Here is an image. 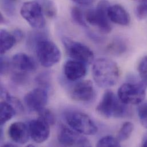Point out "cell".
Segmentation results:
<instances>
[{
    "label": "cell",
    "mask_w": 147,
    "mask_h": 147,
    "mask_svg": "<svg viewBox=\"0 0 147 147\" xmlns=\"http://www.w3.org/2000/svg\"><path fill=\"white\" fill-rule=\"evenodd\" d=\"M92 76L96 84L101 88L114 86L117 82L120 72L117 64L107 58L95 60L92 67Z\"/></svg>",
    "instance_id": "6da1fadb"
},
{
    "label": "cell",
    "mask_w": 147,
    "mask_h": 147,
    "mask_svg": "<svg viewBox=\"0 0 147 147\" xmlns=\"http://www.w3.org/2000/svg\"><path fill=\"white\" fill-rule=\"evenodd\" d=\"M96 111L102 116L108 119L125 117L129 113L127 105L110 90L105 92Z\"/></svg>",
    "instance_id": "7a4b0ae2"
},
{
    "label": "cell",
    "mask_w": 147,
    "mask_h": 147,
    "mask_svg": "<svg viewBox=\"0 0 147 147\" xmlns=\"http://www.w3.org/2000/svg\"><path fill=\"white\" fill-rule=\"evenodd\" d=\"M34 49L37 59L44 67H51L61 59V53L58 47L45 37L42 38L36 44Z\"/></svg>",
    "instance_id": "3957f363"
},
{
    "label": "cell",
    "mask_w": 147,
    "mask_h": 147,
    "mask_svg": "<svg viewBox=\"0 0 147 147\" xmlns=\"http://www.w3.org/2000/svg\"><path fill=\"white\" fill-rule=\"evenodd\" d=\"M147 82L143 80L136 82H126L118 89L117 96L127 105L141 104L146 96Z\"/></svg>",
    "instance_id": "277c9868"
},
{
    "label": "cell",
    "mask_w": 147,
    "mask_h": 147,
    "mask_svg": "<svg viewBox=\"0 0 147 147\" xmlns=\"http://www.w3.org/2000/svg\"><path fill=\"white\" fill-rule=\"evenodd\" d=\"M64 117L69 126L77 132L85 135H94L97 132V127L86 114L78 111L65 113Z\"/></svg>",
    "instance_id": "5b68a950"
},
{
    "label": "cell",
    "mask_w": 147,
    "mask_h": 147,
    "mask_svg": "<svg viewBox=\"0 0 147 147\" xmlns=\"http://www.w3.org/2000/svg\"><path fill=\"white\" fill-rule=\"evenodd\" d=\"M111 6L107 0H101L95 9H89L85 14V19L89 24L97 27L105 33H109L112 26L108 15V10Z\"/></svg>",
    "instance_id": "8992f818"
},
{
    "label": "cell",
    "mask_w": 147,
    "mask_h": 147,
    "mask_svg": "<svg viewBox=\"0 0 147 147\" xmlns=\"http://www.w3.org/2000/svg\"><path fill=\"white\" fill-rule=\"evenodd\" d=\"M62 41L67 55L72 60L85 64H90L93 61V52L85 44L68 37H64Z\"/></svg>",
    "instance_id": "52a82bcc"
},
{
    "label": "cell",
    "mask_w": 147,
    "mask_h": 147,
    "mask_svg": "<svg viewBox=\"0 0 147 147\" xmlns=\"http://www.w3.org/2000/svg\"><path fill=\"white\" fill-rule=\"evenodd\" d=\"M20 13L22 18L34 29H40L45 26L46 21L42 6L36 1L23 3Z\"/></svg>",
    "instance_id": "ba28073f"
},
{
    "label": "cell",
    "mask_w": 147,
    "mask_h": 147,
    "mask_svg": "<svg viewBox=\"0 0 147 147\" xmlns=\"http://www.w3.org/2000/svg\"><path fill=\"white\" fill-rule=\"evenodd\" d=\"M57 139L61 145L66 147H90L91 146L88 139L82 134L64 125L59 127Z\"/></svg>",
    "instance_id": "9c48e42d"
},
{
    "label": "cell",
    "mask_w": 147,
    "mask_h": 147,
    "mask_svg": "<svg viewBox=\"0 0 147 147\" xmlns=\"http://www.w3.org/2000/svg\"><path fill=\"white\" fill-rule=\"evenodd\" d=\"M48 93L45 88H37L24 97V101L26 108L30 111L39 113L44 109L48 102Z\"/></svg>",
    "instance_id": "30bf717a"
},
{
    "label": "cell",
    "mask_w": 147,
    "mask_h": 147,
    "mask_svg": "<svg viewBox=\"0 0 147 147\" xmlns=\"http://www.w3.org/2000/svg\"><path fill=\"white\" fill-rule=\"evenodd\" d=\"M50 124L42 117L29 121L28 127L30 137L37 143L47 140L50 135Z\"/></svg>",
    "instance_id": "8fae6325"
},
{
    "label": "cell",
    "mask_w": 147,
    "mask_h": 147,
    "mask_svg": "<svg viewBox=\"0 0 147 147\" xmlns=\"http://www.w3.org/2000/svg\"><path fill=\"white\" fill-rule=\"evenodd\" d=\"M71 97L81 102H89L95 97V90L93 82L89 80L77 82L71 91Z\"/></svg>",
    "instance_id": "7c38bea8"
},
{
    "label": "cell",
    "mask_w": 147,
    "mask_h": 147,
    "mask_svg": "<svg viewBox=\"0 0 147 147\" xmlns=\"http://www.w3.org/2000/svg\"><path fill=\"white\" fill-rule=\"evenodd\" d=\"M11 64L20 72H33L37 68L36 61L30 56L22 53H17L12 57Z\"/></svg>",
    "instance_id": "4fadbf2b"
},
{
    "label": "cell",
    "mask_w": 147,
    "mask_h": 147,
    "mask_svg": "<svg viewBox=\"0 0 147 147\" xmlns=\"http://www.w3.org/2000/svg\"><path fill=\"white\" fill-rule=\"evenodd\" d=\"M86 65L78 61L68 60L64 67V72L66 78L71 81H79L86 74Z\"/></svg>",
    "instance_id": "5bb4252c"
},
{
    "label": "cell",
    "mask_w": 147,
    "mask_h": 147,
    "mask_svg": "<svg viewBox=\"0 0 147 147\" xmlns=\"http://www.w3.org/2000/svg\"><path fill=\"white\" fill-rule=\"evenodd\" d=\"M8 135L15 143L24 145L30 137L28 125L22 122H15L11 124L8 129Z\"/></svg>",
    "instance_id": "9a60e30c"
},
{
    "label": "cell",
    "mask_w": 147,
    "mask_h": 147,
    "mask_svg": "<svg viewBox=\"0 0 147 147\" xmlns=\"http://www.w3.org/2000/svg\"><path fill=\"white\" fill-rule=\"evenodd\" d=\"M109 20L118 25L127 26L130 23V16L127 11L120 5L115 4L110 6L108 10Z\"/></svg>",
    "instance_id": "2e32d148"
},
{
    "label": "cell",
    "mask_w": 147,
    "mask_h": 147,
    "mask_svg": "<svg viewBox=\"0 0 147 147\" xmlns=\"http://www.w3.org/2000/svg\"><path fill=\"white\" fill-rule=\"evenodd\" d=\"M0 39V52L1 55H4L8 51L11 49L16 42H17L14 34L5 29L1 30Z\"/></svg>",
    "instance_id": "e0dca14e"
},
{
    "label": "cell",
    "mask_w": 147,
    "mask_h": 147,
    "mask_svg": "<svg viewBox=\"0 0 147 147\" xmlns=\"http://www.w3.org/2000/svg\"><path fill=\"white\" fill-rule=\"evenodd\" d=\"M0 121L1 125L2 126L15 115L16 110L15 108L7 101H2L1 102Z\"/></svg>",
    "instance_id": "ac0fdd59"
},
{
    "label": "cell",
    "mask_w": 147,
    "mask_h": 147,
    "mask_svg": "<svg viewBox=\"0 0 147 147\" xmlns=\"http://www.w3.org/2000/svg\"><path fill=\"white\" fill-rule=\"evenodd\" d=\"M1 95L6 101L10 103L15 109L16 108L20 111H23V105L21 101L17 98L10 95L2 85H1Z\"/></svg>",
    "instance_id": "d6986e66"
},
{
    "label": "cell",
    "mask_w": 147,
    "mask_h": 147,
    "mask_svg": "<svg viewBox=\"0 0 147 147\" xmlns=\"http://www.w3.org/2000/svg\"><path fill=\"white\" fill-rule=\"evenodd\" d=\"M134 129V126L132 123L129 121L124 123L117 134V139L120 142L127 140L131 136Z\"/></svg>",
    "instance_id": "ffe728a7"
},
{
    "label": "cell",
    "mask_w": 147,
    "mask_h": 147,
    "mask_svg": "<svg viewBox=\"0 0 147 147\" xmlns=\"http://www.w3.org/2000/svg\"><path fill=\"white\" fill-rule=\"evenodd\" d=\"M127 49V46L120 39H116L113 41L107 47V51L111 54L120 55L124 53Z\"/></svg>",
    "instance_id": "44dd1931"
},
{
    "label": "cell",
    "mask_w": 147,
    "mask_h": 147,
    "mask_svg": "<svg viewBox=\"0 0 147 147\" xmlns=\"http://www.w3.org/2000/svg\"><path fill=\"white\" fill-rule=\"evenodd\" d=\"M71 16L76 24L82 27H87L85 15L84 14L80 9L77 7H73L71 10Z\"/></svg>",
    "instance_id": "7402d4cb"
},
{
    "label": "cell",
    "mask_w": 147,
    "mask_h": 147,
    "mask_svg": "<svg viewBox=\"0 0 147 147\" xmlns=\"http://www.w3.org/2000/svg\"><path fill=\"white\" fill-rule=\"evenodd\" d=\"M97 147H120V142L112 136H107L100 139L96 144Z\"/></svg>",
    "instance_id": "603a6c76"
},
{
    "label": "cell",
    "mask_w": 147,
    "mask_h": 147,
    "mask_svg": "<svg viewBox=\"0 0 147 147\" xmlns=\"http://www.w3.org/2000/svg\"><path fill=\"white\" fill-rule=\"evenodd\" d=\"M138 114L141 124L147 129V102L143 103L139 106Z\"/></svg>",
    "instance_id": "cb8c5ba5"
},
{
    "label": "cell",
    "mask_w": 147,
    "mask_h": 147,
    "mask_svg": "<svg viewBox=\"0 0 147 147\" xmlns=\"http://www.w3.org/2000/svg\"><path fill=\"white\" fill-rule=\"evenodd\" d=\"M138 71L142 80L147 82V56L143 57L140 61Z\"/></svg>",
    "instance_id": "d4e9b609"
},
{
    "label": "cell",
    "mask_w": 147,
    "mask_h": 147,
    "mask_svg": "<svg viewBox=\"0 0 147 147\" xmlns=\"http://www.w3.org/2000/svg\"><path fill=\"white\" fill-rule=\"evenodd\" d=\"M46 14L49 17H55L57 13V10L55 3L52 1H46L44 3V9Z\"/></svg>",
    "instance_id": "484cf974"
},
{
    "label": "cell",
    "mask_w": 147,
    "mask_h": 147,
    "mask_svg": "<svg viewBox=\"0 0 147 147\" xmlns=\"http://www.w3.org/2000/svg\"><path fill=\"white\" fill-rule=\"evenodd\" d=\"M136 15L140 20L147 17V2H140L136 8Z\"/></svg>",
    "instance_id": "4316f807"
},
{
    "label": "cell",
    "mask_w": 147,
    "mask_h": 147,
    "mask_svg": "<svg viewBox=\"0 0 147 147\" xmlns=\"http://www.w3.org/2000/svg\"><path fill=\"white\" fill-rule=\"evenodd\" d=\"M13 1L10 0H2V6L4 12L8 16H11L14 13V6Z\"/></svg>",
    "instance_id": "83f0119b"
},
{
    "label": "cell",
    "mask_w": 147,
    "mask_h": 147,
    "mask_svg": "<svg viewBox=\"0 0 147 147\" xmlns=\"http://www.w3.org/2000/svg\"><path fill=\"white\" fill-rule=\"evenodd\" d=\"M38 114L40 116L44 119L50 125H53L55 123V117L52 112L49 109L44 108L41 111H40Z\"/></svg>",
    "instance_id": "f1b7e54d"
},
{
    "label": "cell",
    "mask_w": 147,
    "mask_h": 147,
    "mask_svg": "<svg viewBox=\"0 0 147 147\" xmlns=\"http://www.w3.org/2000/svg\"><path fill=\"white\" fill-rule=\"evenodd\" d=\"M10 62L7 57L3 56V55H1V74H5L9 70Z\"/></svg>",
    "instance_id": "f546056e"
},
{
    "label": "cell",
    "mask_w": 147,
    "mask_h": 147,
    "mask_svg": "<svg viewBox=\"0 0 147 147\" xmlns=\"http://www.w3.org/2000/svg\"><path fill=\"white\" fill-rule=\"evenodd\" d=\"M72 1L76 3L81 6H87L90 5L94 1V0H72Z\"/></svg>",
    "instance_id": "4dcf8cb0"
},
{
    "label": "cell",
    "mask_w": 147,
    "mask_h": 147,
    "mask_svg": "<svg viewBox=\"0 0 147 147\" xmlns=\"http://www.w3.org/2000/svg\"><path fill=\"white\" fill-rule=\"evenodd\" d=\"M13 34H14V37H16V38L17 42L21 41V40H22V38H23V37H24L23 32H22L20 29H15V30L13 31Z\"/></svg>",
    "instance_id": "1f68e13d"
},
{
    "label": "cell",
    "mask_w": 147,
    "mask_h": 147,
    "mask_svg": "<svg viewBox=\"0 0 147 147\" xmlns=\"http://www.w3.org/2000/svg\"><path fill=\"white\" fill-rule=\"evenodd\" d=\"M142 146L147 147V133L144 136L142 140Z\"/></svg>",
    "instance_id": "d6a6232c"
},
{
    "label": "cell",
    "mask_w": 147,
    "mask_h": 147,
    "mask_svg": "<svg viewBox=\"0 0 147 147\" xmlns=\"http://www.w3.org/2000/svg\"><path fill=\"white\" fill-rule=\"evenodd\" d=\"M4 147H15L16 146L14 145V144H9V143H7V144H6L3 146Z\"/></svg>",
    "instance_id": "836d02e7"
},
{
    "label": "cell",
    "mask_w": 147,
    "mask_h": 147,
    "mask_svg": "<svg viewBox=\"0 0 147 147\" xmlns=\"http://www.w3.org/2000/svg\"><path fill=\"white\" fill-rule=\"evenodd\" d=\"M12 1H16V0H12Z\"/></svg>",
    "instance_id": "e575fe53"
}]
</instances>
